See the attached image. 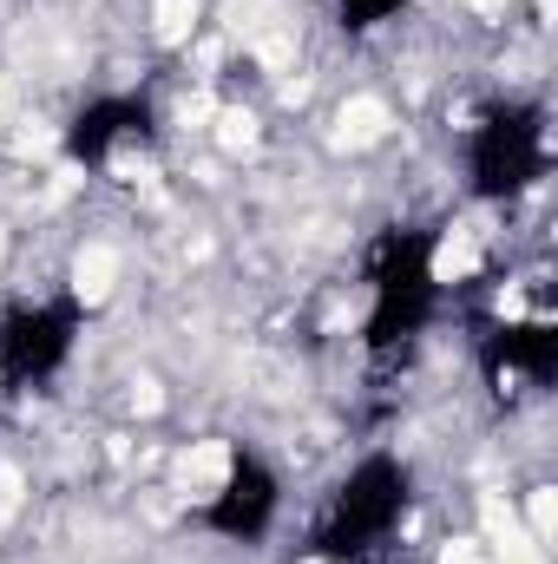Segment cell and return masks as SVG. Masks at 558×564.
<instances>
[{
    "instance_id": "6da1fadb",
    "label": "cell",
    "mask_w": 558,
    "mask_h": 564,
    "mask_svg": "<svg viewBox=\"0 0 558 564\" xmlns=\"http://www.w3.org/2000/svg\"><path fill=\"white\" fill-rule=\"evenodd\" d=\"M486 263H493V230H486L480 217H460V224L440 230V243H433V257H427V282L460 289V282L480 276Z\"/></svg>"
},
{
    "instance_id": "7a4b0ae2",
    "label": "cell",
    "mask_w": 558,
    "mask_h": 564,
    "mask_svg": "<svg viewBox=\"0 0 558 564\" xmlns=\"http://www.w3.org/2000/svg\"><path fill=\"white\" fill-rule=\"evenodd\" d=\"M237 479V453L224 440H191L178 453V499L184 506H217Z\"/></svg>"
},
{
    "instance_id": "3957f363",
    "label": "cell",
    "mask_w": 558,
    "mask_h": 564,
    "mask_svg": "<svg viewBox=\"0 0 558 564\" xmlns=\"http://www.w3.org/2000/svg\"><path fill=\"white\" fill-rule=\"evenodd\" d=\"M395 106L382 99V93H348L342 106H335V126H329V144L335 151H375V144L395 139Z\"/></svg>"
},
{
    "instance_id": "277c9868",
    "label": "cell",
    "mask_w": 558,
    "mask_h": 564,
    "mask_svg": "<svg viewBox=\"0 0 558 564\" xmlns=\"http://www.w3.org/2000/svg\"><path fill=\"white\" fill-rule=\"evenodd\" d=\"M66 282H73V295H79L86 308H106V302L119 295V282H126V250L106 243V237H86V243L73 250Z\"/></svg>"
},
{
    "instance_id": "5b68a950",
    "label": "cell",
    "mask_w": 558,
    "mask_h": 564,
    "mask_svg": "<svg viewBox=\"0 0 558 564\" xmlns=\"http://www.w3.org/2000/svg\"><path fill=\"white\" fill-rule=\"evenodd\" d=\"M211 139L224 158H250L257 144H264V112H250V106H217L211 112Z\"/></svg>"
},
{
    "instance_id": "8992f818",
    "label": "cell",
    "mask_w": 558,
    "mask_h": 564,
    "mask_svg": "<svg viewBox=\"0 0 558 564\" xmlns=\"http://www.w3.org/2000/svg\"><path fill=\"white\" fill-rule=\"evenodd\" d=\"M204 20V0H151V40L158 46H191Z\"/></svg>"
},
{
    "instance_id": "52a82bcc",
    "label": "cell",
    "mask_w": 558,
    "mask_h": 564,
    "mask_svg": "<svg viewBox=\"0 0 558 564\" xmlns=\"http://www.w3.org/2000/svg\"><path fill=\"white\" fill-rule=\"evenodd\" d=\"M460 7H466L480 26H506V20H513V0H460Z\"/></svg>"
}]
</instances>
